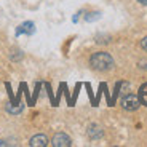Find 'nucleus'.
<instances>
[{"mask_svg":"<svg viewBox=\"0 0 147 147\" xmlns=\"http://www.w3.org/2000/svg\"><path fill=\"white\" fill-rule=\"evenodd\" d=\"M29 146L30 147H45V146H48V138L45 134H35V136L30 138Z\"/></svg>","mask_w":147,"mask_h":147,"instance_id":"5","label":"nucleus"},{"mask_svg":"<svg viewBox=\"0 0 147 147\" xmlns=\"http://www.w3.org/2000/svg\"><path fill=\"white\" fill-rule=\"evenodd\" d=\"M99 18H101V13L99 11H94V13H88V15L85 16V21L91 22V21H96V19H99Z\"/></svg>","mask_w":147,"mask_h":147,"instance_id":"9","label":"nucleus"},{"mask_svg":"<svg viewBox=\"0 0 147 147\" xmlns=\"http://www.w3.org/2000/svg\"><path fill=\"white\" fill-rule=\"evenodd\" d=\"M139 67H141V69H147V59H141V61H139Z\"/></svg>","mask_w":147,"mask_h":147,"instance_id":"12","label":"nucleus"},{"mask_svg":"<svg viewBox=\"0 0 147 147\" xmlns=\"http://www.w3.org/2000/svg\"><path fill=\"white\" fill-rule=\"evenodd\" d=\"M22 110V104H16V102H8L7 104V112H10V114H19Z\"/></svg>","mask_w":147,"mask_h":147,"instance_id":"7","label":"nucleus"},{"mask_svg":"<svg viewBox=\"0 0 147 147\" xmlns=\"http://www.w3.org/2000/svg\"><path fill=\"white\" fill-rule=\"evenodd\" d=\"M139 106H141V101L136 94L128 93V94H125L121 98V107L125 110H136Z\"/></svg>","mask_w":147,"mask_h":147,"instance_id":"2","label":"nucleus"},{"mask_svg":"<svg viewBox=\"0 0 147 147\" xmlns=\"http://www.w3.org/2000/svg\"><path fill=\"white\" fill-rule=\"evenodd\" d=\"M102 134H104V131L99 125L93 123V125L88 126V136L91 138V139H99V138H102Z\"/></svg>","mask_w":147,"mask_h":147,"instance_id":"6","label":"nucleus"},{"mask_svg":"<svg viewBox=\"0 0 147 147\" xmlns=\"http://www.w3.org/2000/svg\"><path fill=\"white\" fill-rule=\"evenodd\" d=\"M138 98H139L141 104H146V101H147V83H144L142 86L139 88V94H138Z\"/></svg>","mask_w":147,"mask_h":147,"instance_id":"8","label":"nucleus"},{"mask_svg":"<svg viewBox=\"0 0 147 147\" xmlns=\"http://www.w3.org/2000/svg\"><path fill=\"white\" fill-rule=\"evenodd\" d=\"M0 146H7V144H5L3 141H0Z\"/></svg>","mask_w":147,"mask_h":147,"instance_id":"14","label":"nucleus"},{"mask_svg":"<svg viewBox=\"0 0 147 147\" xmlns=\"http://www.w3.org/2000/svg\"><path fill=\"white\" fill-rule=\"evenodd\" d=\"M11 59H13V61H19V59H22V51H21V50H15V51H11Z\"/></svg>","mask_w":147,"mask_h":147,"instance_id":"10","label":"nucleus"},{"mask_svg":"<svg viewBox=\"0 0 147 147\" xmlns=\"http://www.w3.org/2000/svg\"><path fill=\"white\" fill-rule=\"evenodd\" d=\"M138 2H139L141 5H147V0H138Z\"/></svg>","mask_w":147,"mask_h":147,"instance_id":"13","label":"nucleus"},{"mask_svg":"<svg viewBox=\"0 0 147 147\" xmlns=\"http://www.w3.org/2000/svg\"><path fill=\"white\" fill-rule=\"evenodd\" d=\"M141 48L147 51V37H144L142 40H141Z\"/></svg>","mask_w":147,"mask_h":147,"instance_id":"11","label":"nucleus"},{"mask_svg":"<svg viewBox=\"0 0 147 147\" xmlns=\"http://www.w3.org/2000/svg\"><path fill=\"white\" fill-rule=\"evenodd\" d=\"M90 66L98 72H106L114 67V58L106 51H98L90 58Z\"/></svg>","mask_w":147,"mask_h":147,"instance_id":"1","label":"nucleus"},{"mask_svg":"<svg viewBox=\"0 0 147 147\" xmlns=\"http://www.w3.org/2000/svg\"><path fill=\"white\" fill-rule=\"evenodd\" d=\"M70 144H72V141L66 133H56L51 139V146L55 147H69Z\"/></svg>","mask_w":147,"mask_h":147,"instance_id":"3","label":"nucleus"},{"mask_svg":"<svg viewBox=\"0 0 147 147\" xmlns=\"http://www.w3.org/2000/svg\"><path fill=\"white\" fill-rule=\"evenodd\" d=\"M35 32V27H34V22L32 21H26L22 22L21 26L16 29V35H21V34H26V35H32Z\"/></svg>","mask_w":147,"mask_h":147,"instance_id":"4","label":"nucleus"}]
</instances>
